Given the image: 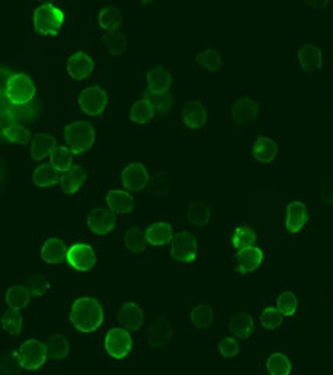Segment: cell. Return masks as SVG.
I'll list each match as a JSON object with an SVG mask.
<instances>
[{"label": "cell", "instance_id": "cell-22", "mask_svg": "<svg viewBox=\"0 0 333 375\" xmlns=\"http://www.w3.org/2000/svg\"><path fill=\"white\" fill-rule=\"evenodd\" d=\"M146 320L145 309L135 302H125L117 312V321L120 328L128 329L129 333H134L143 326Z\"/></svg>", "mask_w": 333, "mask_h": 375}, {"label": "cell", "instance_id": "cell-38", "mask_svg": "<svg viewBox=\"0 0 333 375\" xmlns=\"http://www.w3.org/2000/svg\"><path fill=\"white\" fill-rule=\"evenodd\" d=\"M300 306H301L300 297H298L296 292L292 290H283L277 295L275 308L281 312L286 319L295 317L296 314L300 312Z\"/></svg>", "mask_w": 333, "mask_h": 375}, {"label": "cell", "instance_id": "cell-46", "mask_svg": "<svg viewBox=\"0 0 333 375\" xmlns=\"http://www.w3.org/2000/svg\"><path fill=\"white\" fill-rule=\"evenodd\" d=\"M28 290L31 291L32 297H43V295L48 294L51 291V282L47 275H43L40 273H34L28 277Z\"/></svg>", "mask_w": 333, "mask_h": 375}, {"label": "cell", "instance_id": "cell-7", "mask_svg": "<svg viewBox=\"0 0 333 375\" xmlns=\"http://www.w3.org/2000/svg\"><path fill=\"white\" fill-rule=\"evenodd\" d=\"M250 159L261 167H274L284 159L286 145L278 137L257 136L249 145Z\"/></svg>", "mask_w": 333, "mask_h": 375}, {"label": "cell", "instance_id": "cell-9", "mask_svg": "<svg viewBox=\"0 0 333 375\" xmlns=\"http://www.w3.org/2000/svg\"><path fill=\"white\" fill-rule=\"evenodd\" d=\"M16 359L23 369L37 371L48 360L47 345L37 338H28L17 346Z\"/></svg>", "mask_w": 333, "mask_h": 375}, {"label": "cell", "instance_id": "cell-8", "mask_svg": "<svg viewBox=\"0 0 333 375\" xmlns=\"http://www.w3.org/2000/svg\"><path fill=\"white\" fill-rule=\"evenodd\" d=\"M77 107L86 117H102L109 107V94L100 85L86 86L77 95Z\"/></svg>", "mask_w": 333, "mask_h": 375}, {"label": "cell", "instance_id": "cell-13", "mask_svg": "<svg viewBox=\"0 0 333 375\" xmlns=\"http://www.w3.org/2000/svg\"><path fill=\"white\" fill-rule=\"evenodd\" d=\"M97 251L86 242H77L68 248L66 263L77 273H90L97 265Z\"/></svg>", "mask_w": 333, "mask_h": 375}, {"label": "cell", "instance_id": "cell-48", "mask_svg": "<svg viewBox=\"0 0 333 375\" xmlns=\"http://www.w3.org/2000/svg\"><path fill=\"white\" fill-rule=\"evenodd\" d=\"M217 350L223 359H234V357L240 354V343L238 340L232 335L222 337L220 342L217 345Z\"/></svg>", "mask_w": 333, "mask_h": 375}, {"label": "cell", "instance_id": "cell-26", "mask_svg": "<svg viewBox=\"0 0 333 375\" xmlns=\"http://www.w3.org/2000/svg\"><path fill=\"white\" fill-rule=\"evenodd\" d=\"M257 240H258L257 232L253 231V228H250L249 225L244 223L235 225L231 230L229 235H227V242H229L231 248L236 252L257 246Z\"/></svg>", "mask_w": 333, "mask_h": 375}, {"label": "cell", "instance_id": "cell-45", "mask_svg": "<svg viewBox=\"0 0 333 375\" xmlns=\"http://www.w3.org/2000/svg\"><path fill=\"white\" fill-rule=\"evenodd\" d=\"M145 99L151 102L152 108L155 111V114H168L172 111L174 107V97L172 93H164V94H145Z\"/></svg>", "mask_w": 333, "mask_h": 375}, {"label": "cell", "instance_id": "cell-21", "mask_svg": "<svg viewBox=\"0 0 333 375\" xmlns=\"http://www.w3.org/2000/svg\"><path fill=\"white\" fill-rule=\"evenodd\" d=\"M174 326L166 317H155L149 321L146 329V338L154 350L168 345L174 338Z\"/></svg>", "mask_w": 333, "mask_h": 375}, {"label": "cell", "instance_id": "cell-2", "mask_svg": "<svg viewBox=\"0 0 333 375\" xmlns=\"http://www.w3.org/2000/svg\"><path fill=\"white\" fill-rule=\"evenodd\" d=\"M292 60L305 76H318L327 71L330 52L326 42L308 37L300 40L292 49Z\"/></svg>", "mask_w": 333, "mask_h": 375}, {"label": "cell", "instance_id": "cell-37", "mask_svg": "<svg viewBox=\"0 0 333 375\" xmlns=\"http://www.w3.org/2000/svg\"><path fill=\"white\" fill-rule=\"evenodd\" d=\"M157 114H155V111L152 108L151 102H149L145 97L138 99L133 105H131L129 114H128L129 120L133 121V124L137 125V126H145V125H147L149 121H152V119Z\"/></svg>", "mask_w": 333, "mask_h": 375}, {"label": "cell", "instance_id": "cell-47", "mask_svg": "<svg viewBox=\"0 0 333 375\" xmlns=\"http://www.w3.org/2000/svg\"><path fill=\"white\" fill-rule=\"evenodd\" d=\"M169 186H171V179L169 174L164 171L155 172L151 177V181H149V189H151L152 194L157 196H164L169 193Z\"/></svg>", "mask_w": 333, "mask_h": 375}, {"label": "cell", "instance_id": "cell-19", "mask_svg": "<svg viewBox=\"0 0 333 375\" xmlns=\"http://www.w3.org/2000/svg\"><path fill=\"white\" fill-rule=\"evenodd\" d=\"M87 228L97 235V237H107L117 226V217L108 208H95L87 215Z\"/></svg>", "mask_w": 333, "mask_h": 375}, {"label": "cell", "instance_id": "cell-5", "mask_svg": "<svg viewBox=\"0 0 333 375\" xmlns=\"http://www.w3.org/2000/svg\"><path fill=\"white\" fill-rule=\"evenodd\" d=\"M261 103L252 91L241 90L235 93L232 100L227 105V116L232 124L243 131L252 129L258 125Z\"/></svg>", "mask_w": 333, "mask_h": 375}, {"label": "cell", "instance_id": "cell-17", "mask_svg": "<svg viewBox=\"0 0 333 375\" xmlns=\"http://www.w3.org/2000/svg\"><path fill=\"white\" fill-rule=\"evenodd\" d=\"M172 73L169 66L154 65L145 74V90L146 94H164L172 90Z\"/></svg>", "mask_w": 333, "mask_h": 375}, {"label": "cell", "instance_id": "cell-32", "mask_svg": "<svg viewBox=\"0 0 333 375\" xmlns=\"http://www.w3.org/2000/svg\"><path fill=\"white\" fill-rule=\"evenodd\" d=\"M4 302L8 309L22 311L31 303V291L25 285H11L6 287Z\"/></svg>", "mask_w": 333, "mask_h": 375}, {"label": "cell", "instance_id": "cell-28", "mask_svg": "<svg viewBox=\"0 0 333 375\" xmlns=\"http://www.w3.org/2000/svg\"><path fill=\"white\" fill-rule=\"evenodd\" d=\"M86 183V169L82 165H74V167L60 174V188L68 196H75L80 193Z\"/></svg>", "mask_w": 333, "mask_h": 375}, {"label": "cell", "instance_id": "cell-20", "mask_svg": "<svg viewBox=\"0 0 333 375\" xmlns=\"http://www.w3.org/2000/svg\"><path fill=\"white\" fill-rule=\"evenodd\" d=\"M102 47L111 57L123 56L125 52H128L129 48L133 47V37H131V32L128 31V28L120 26L117 30L103 34Z\"/></svg>", "mask_w": 333, "mask_h": 375}, {"label": "cell", "instance_id": "cell-30", "mask_svg": "<svg viewBox=\"0 0 333 375\" xmlns=\"http://www.w3.org/2000/svg\"><path fill=\"white\" fill-rule=\"evenodd\" d=\"M145 239L147 242V245L151 246H164L168 245V243H172L174 239L172 225L166 222L151 223L145 231Z\"/></svg>", "mask_w": 333, "mask_h": 375}, {"label": "cell", "instance_id": "cell-31", "mask_svg": "<svg viewBox=\"0 0 333 375\" xmlns=\"http://www.w3.org/2000/svg\"><path fill=\"white\" fill-rule=\"evenodd\" d=\"M255 331V320L248 312H235L229 320V333L236 340H248Z\"/></svg>", "mask_w": 333, "mask_h": 375}, {"label": "cell", "instance_id": "cell-42", "mask_svg": "<svg viewBox=\"0 0 333 375\" xmlns=\"http://www.w3.org/2000/svg\"><path fill=\"white\" fill-rule=\"evenodd\" d=\"M258 323L261 329L269 331V333H274V331H278L284 326L286 317L275 306H267L265 309H261Z\"/></svg>", "mask_w": 333, "mask_h": 375}, {"label": "cell", "instance_id": "cell-4", "mask_svg": "<svg viewBox=\"0 0 333 375\" xmlns=\"http://www.w3.org/2000/svg\"><path fill=\"white\" fill-rule=\"evenodd\" d=\"M69 321L83 334H92L99 331L104 321L103 304L94 297H78L69 308Z\"/></svg>", "mask_w": 333, "mask_h": 375}, {"label": "cell", "instance_id": "cell-35", "mask_svg": "<svg viewBox=\"0 0 333 375\" xmlns=\"http://www.w3.org/2000/svg\"><path fill=\"white\" fill-rule=\"evenodd\" d=\"M212 219V205L205 200L192 202L188 206V222L197 228H205Z\"/></svg>", "mask_w": 333, "mask_h": 375}, {"label": "cell", "instance_id": "cell-33", "mask_svg": "<svg viewBox=\"0 0 333 375\" xmlns=\"http://www.w3.org/2000/svg\"><path fill=\"white\" fill-rule=\"evenodd\" d=\"M265 369L267 375H292L293 362L283 351H274L267 355Z\"/></svg>", "mask_w": 333, "mask_h": 375}, {"label": "cell", "instance_id": "cell-41", "mask_svg": "<svg viewBox=\"0 0 333 375\" xmlns=\"http://www.w3.org/2000/svg\"><path fill=\"white\" fill-rule=\"evenodd\" d=\"M74 153L69 150L66 145H57L49 157V163L54 167L60 174L71 169L74 167Z\"/></svg>", "mask_w": 333, "mask_h": 375}, {"label": "cell", "instance_id": "cell-49", "mask_svg": "<svg viewBox=\"0 0 333 375\" xmlns=\"http://www.w3.org/2000/svg\"><path fill=\"white\" fill-rule=\"evenodd\" d=\"M321 200L326 205H333V179L324 181L321 186Z\"/></svg>", "mask_w": 333, "mask_h": 375}, {"label": "cell", "instance_id": "cell-15", "mask_svg": "<svg viewBox=\"0 0 333 375\" xmlns=\"http://www.w3.org/2000/svg\"><path fill=\"white\" fill-rule=\"evenodd\" d=\"M310 220V209L304 200H291L284 209V231L291 235L301 232Z\"/></svg>", "mask_w": 333, "mask_h": 375}, {"label": "cell", "instance_id": "cell-11", "mask_svg": "<svg viewBox=\"0 0 333 375\" xmlns=\"http://www.w3.org/2000/svg\"><path fill=\"white\" fill-rule=\"evenodd\" d=\"M171 254L181 265H192L198 257L197 235L189 230H178L174 234Z\"/></svg>", "mask_w": 333, "mask_h": 375}, {"label": "cell", "instance_id": "cell-16", "mask_svg": "<svg viewBox=\"0 0 333 375\" xmlns=\"http://www.w3.org/2000/svg\"><path fill=\"white\" fill-rule=\"evenodd\" d=\"M266 251L260 246H252L240 252H235L234 273L236 275H248L258 271L265 265Z\"/></svg>", "mask_w": 333, "mask_h": 375}, {"label": "cell", "instance_id": "cell-12", "mask_svg": "<svg viewBox=\"0 0 333 375\" xmlns=\"http://www.w3.org/2000/svg\"><path fill=\"white\" fill-rule=\"evenodd\" d=\"M104 351L114 360H125L133 352L134 340L125 328H111L104 335Z\"/></svg>", "mask_w": 333, "mask_h": 375}, {"label": "cell", "instance_id": "cell-1", "mask_svg": "<svg viewBox=\"0 0 333 375\" xmlns=\"http://www.w3.org/2000/svg\"><path fill=\"white\" fill-rule=\"evenodd\" d=\"M2 125L34 124L42 117L43 102L36 78L25 69L2 68Z\"/></svg>", "mask_w": 333, "mask_h": 375}, {"label": "cell", "instance_id": "cell-14", "mask_svg": "<svg viewBox=\"0 0 333 375\" xmlns=\"http://www.w3.org/2000/svg\"><path fill=\"white\" fill-rule=\"evenodd\" d=\"M120 181L128 193L138 194L149 186L151 174L143 162H131L120 172Z\"/></svg>", "mask_w": 333, "mask_h": 375}, {"label": "cell", "instance_id": "cell-10", "mask_svg": "<svg viewBox=\"0 0 333 375\" xmlns=\"http://www.w3.org/2000/svg\"><path fill=\"white\" fill-rule=\"evenodd\" d=\"M63 69L69 81L75 83H83L95 76L97 65H95L94 59L87 54V52L75 51L73 54H69L65 60Z\"/></svg>", "mask_w": 333, "mask_h": 375}, {"label": "cell", "instance_id": "cell-27", "mask_svg": "<svg viewBox=\"0 0 333 375\" xmlns=\"http://www.w3.org/2000/svg\"><path fill=\"white\" fill-rule=\"evenodd\" d=\"M57 146L56 137L48 133H37L32 136L30 143V157L34 162H43L51 157L54 148Z\"/></svg>", "mask_w": 333, "mask_h": 375}, {"label": "cell", "instance_id": "cell-6", "mask_svg": "<svg viewBox=\"0 0 333 375\" xmlns=\"http://www.w3.org/2000/svg\"><path fill=\"white\" fill-rule=\"evenodd\" d=\"M63 142L75 155L90 153L97 143V128L90 120H71L63 126Z\"/></svg>", "mask_w": 333, "mask_h": 375}, {"label": "cell", "instance_id": "cell-24", "mask_svg": "<svg viewBox=\"0 0 333 375\" xmlns=\"http://www.w3.org/2000/svg\"><path fill=\"white\" fill-rule=\"evenodd\" d=\"M104 203L116 215H126L135 209V198L126 189H109L104 196Z\"/></svg>", "mask_w": 333, "mask_h": 375}, {"label": "cell", "instance_id": "cell-40", "mask_svg": "<svg viewBox=\"0 0 333 375\" xmlns=\"http://www.w3.org/2000/svg\"><path fill=\"white\" fill-rule=\"evenodd\" d=\"M47 351L48 359L54 362H62L71 352V345H69L68 338L62 334H54L47 340Z\"/></svg>", "mask_w": 333, "mask_h": 375}, {"label": "cell", "instance_id": "cell-29", "mask_svg": "<svg viewBox=\"0 0 333 375\" xmlns=\"http://www.w3.org/2000/svg\"><path fill=\"white\" fill-rule=\"evenodd\" d=\"M32 186L49 189L60 185V172L51 163H40L31 174Z\"/></svg>", "mask_w": 333, "mask_h": 375}, {"label": "cell", "instance_id": "cell-3", "mask_svg": "<svg viewBox=\"0 0 333 375\" xmlns=\"http://www.w3.org/2000/svg\"><path fill=\"white\" fill-rule=\"evenodd\" d=\"M68 22V11L57 2H42L31 14L32 31L39 36H59L66 30Z\"/></svg>", "mask_w": 333, "mask_h": 375}, {"label": "cell", "instance_id": "cell-18", "mask_svg": "<svg viewBox=\"0 0 333 375\" xmlns=\"http://www.w3.org/2000/svg\"><path fill=\"white\" fill-rule=\"evenodd\" d=\"M181 121L186 129L198 131L209 124V111L205 102L201 100H189L181 108Z\"/></svg>", "mask_w": 333, "mask_h": 375}, {"label": "cell", "instance_id": "cell-39", "mask_svg": "<svg viewBox=\"0 0 333 375\" xmlns=\"http://www.w3.org/2000/svg\"><path fill=\"white\" fill-rule=\"evenodd\" d=\"M99 28L104 32H111L114 30L123 26V11L117 6H104L97 16Z\"/></svg>", "mask_w": 333, "mask_h": 375}, {"label": "cell", "instance_id": "cell-34", "mask_svg": "<svg viewBox=\"0 0 333 375\" xmlns=\"http://www.w3.org/2000/svg\"><path fill=\"white\" fill-rule=\"evenodd\" d=\"M190 325L198 331H209L214 323V308L209 303H197L189 309Z\"/></svg>", "mask_w": 333, "mask_h": 375}, {"label": "cell", "instance_id": "cell-36", "mask_svg": "<svg viewBox=\"0 0 333 375\" xmlns=\"http://www.w3.org/2000/svg\"><path fill=\"white\" fill-rule=\"evenodd\" d=\"M0 134H2V138L6 143H11V145L26 146V145H30L32 141L31 131L26 128L23 124L2 125V131H0Z\"/></svg>", "mask_w": 333, "mask_h": 375}, {"label": "cell", "instance_id": "cell-23", "mask_svg": "<svg viewBox=\"0 0 333 375\" xmlns=\"http://www.w3.org/2000/svg\"><path fill=\"white\" fill-rule=\"evenodd\" d=\"M192 60H194V64L197 65L201 73L214 74V73H220L224 68V57L222 52L214 47L194 51Z\"/></svg>", "mask_w": 333, "mask_h": 375}, {"label": "cell", "instance_id": "cell-44", "mask_svg": "<svg viewBox=\"0 0 333 375\" xmlns=\"http://www.w3.org/2000/svg\"><path fill=\"white\" fill-rule=\"evenodd\" d=\"M2 328L6 334L19 335L23 329V317L20 311L8 309L2 316Z\"/></svg>", "mask_w": 333, "mask_h": 375}, {"label": "cell", "instance_id": "cell-25", "mask_svg": "<svg viewBox=\"0 0 333 375\" xmlns=\"http://www.w3.org/2000/svg\"><path fill=\"white\" fill-rule=\"evenodd\" d=\"M68 248L65 240L59 237H49L42 243L40 246V258L45 261L47 265L56 266L62 265L66 261Z\"/></svg>", "mask_w": 333, "mask_h": 375}, {"label": "cell", "instance_id": "cell-43", "mask_svg": "<svg viewBox=\"0 0 333 375\" xmlns=\"http://www.w3.org/2000/svg\"><path fill=\"white\" fill-rule=\"evenodd\" d=\"M146 239L137 226L129 228L123 235V245L131 256H143L146 251Z\"/></svg>", "mask_w": 333, "mask_h": 375}]
</instances>
